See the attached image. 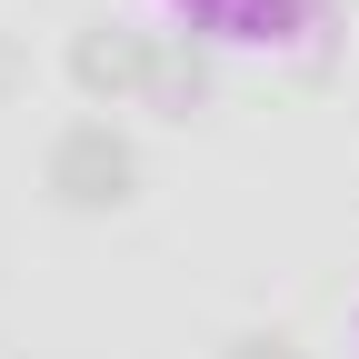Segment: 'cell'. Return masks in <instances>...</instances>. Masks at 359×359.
Wrapping results in <instances>:
<instances>
[{
  "label": "cell",
  "instance_id": "4",
  "mask_svg": "<svg viewBox=\"0 0 359 359\" xmlns=\"http://www.w3.org/2000/svg\"><path fill=\"white\" fill-rule=\"evenodd\" d=\"M210 359H309V349H299L290 330H240V339H219Z\"/></svg>",
  "mask_w": 359,
  "mask_h": 359
},
{
  "label": "cell",
  "instance_id": "5",
  "mask_svg": "<svg viewBox=\"0 0 359 359\" xmlns=\"http://www.w3.org/2000/svg\"><path fill=\"white\" fill-rule=\"evenodd\" d=\"M170 11L190 20V40H219V30H230V11H240V0H170Z\"/></svg>",
  "mask_w": 359,
  "mask_h": 359
},
{
  "label": "cell",
  "instance_id": "1",
  "mask_svg": "<svg viewBox=\"0 0 359 359\" xmlns=\"http://www.w3.org/2000/svg\"><path fill=\"white\" fill-rule=\"evenodd\" d=\"M40 180H50V200H60V210L110 219V210H130V200H140V140H130L110 110H90V120H70L60 140H50Z\"/></svg>",
  "mask_w": 359,
  "mask_h": 359
},
{
  "label": "cell",
  "instance_id": "3",
  "mask_svg": "<svg viewBox=\"0 0 359 359\" xmlns=\"http://www.w3.org/2000/svg\"><path fill=\"white\" fill-rule=\"evenodd\" d=\"M210 90H219V70H210V40H160V70H150V110H170V120H190V110H210Z\"/></svg>",
  "mask_w": 359,
  "mask_h": 359
},
{
  "label": "cell",
  "instance_id": "2",
  "mask_svg": "<svg viewBox=\"0 0 359 359\" xmlns=\"http://www.w3.org/2000/svg\"><path fill=\"white\" fill-rule=\"evenodd\" d=\"M150 70H160V40H150V30H130V20H90V30H70V90H80L90 110L150 100Z\"/></svg>",
  "mask_w": 359,
  "mask_h": 359
},
{
  "label": "cell",
  "instance_id": "6",
  "mask_svg": "<svg viewBox=\"0 0 359 359\" xmlns=\"http://www.w3.org/2000/svg\"><path fill=\"white\" fill-rule=\"evenodd\" d=\"M11 90H20V50L0 40V100H11Z\"/></svg>",
  "mask_w": 359,
  "mask_h": 359
}]
</instances>
